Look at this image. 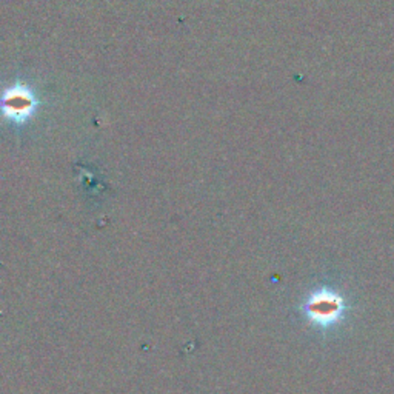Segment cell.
<instances>
[{"mask_svg": "<svg viewBox=\"0 0 394 394\" xmlns=\"http://www.w3.org/2000/svg\"><path fill=\"white\" fill-rule=\"evenodd\" d=\"M37 106V101L30 88L15 85L8 88L0 97V111L13 122H27Z\"/></svg>", "mask_w": 394, "mask_h": 394, "instance_id": "cell-1", "label": "cell"}, {"mask_svg": "<svg viewBox=\"0 0 394 394\" xmlns=\"http://www.w3.org/2000/svg\"><path fill=\"white\" fill-rule=\"evenodd\" d=\"M342 313V302L333 293L322 291L308 302V314L317 324H331Z\"/></svg>", "mask_w": 394, "mask_h": 394, "instance_id": "cell-2", "label": "cell"}]
</instances>
